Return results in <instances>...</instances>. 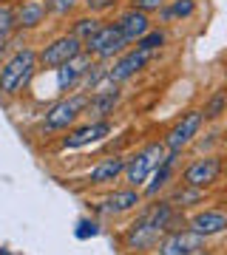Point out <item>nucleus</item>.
I'll return each instance as SVG.
<instances>
[{"label":"nucleus","mask_w":227,"mask_h":255,"mask_svg":"<svg viewBox=\"0 0 227 255\" xmlns=\"http://www.w3.org/2000/svg\"><path fill=\"white\" fill-rule=\"evenodd\" d=\"M82 6L91 11V14H102V11H111L119 6V0H82Z\"/></svg>","instance_id":"c85d7f7f"},{"label":"nucleus","mask_w":227,"mask_h":255,"mask_svg":"<svg viewBox=\"0 0 227 255\" xmlns=\"http://www.w3.org/2000/svg\"><path fill=\"white\" fill-rule=\"evenodd\" d=\"M48 9H45L43 0H23V6L14 11V20H17V28H37L45 20Z\"/></svg>","instance_id":"412c9836"},{"label":"nucleus","mask_w":227,"mask_h":255,"mask_svg":"<svg viewBox=\"0 0 227 255\" xmlns=\"http://www.w3.org/2000/svg\"><path fill=\"white\" fill-rule=\"evenodd\" d=\"M128 48H131V43L122 37V31H119L117 23H102L100 31L85 43V51H88L94 60H100V63L117 60V57L122 54V51H128Z\"/></svg>","instance_id":"0eeeda50"},{"label":"nucleus","mask_w":227,"mask_h":255,"mask_svg":"<svg viewBox=\"0 0 227 255\" xmlns=\"http://www.w3.org/2000/svg\"><path fill=\"white\" fill-rule=\"evenodd\" d=\"M0 3H3V0H0Z\"/></svg>","instance_id":"473e14b6"},{"label":"nucleus","mask_w":227,"mask_h":255,"mask_svg":"<svg viewBox=\"0 0 227 255\" xmlns=\"http://www.w3.org/2000/svg\"><path fill=\"white\" fill-rule=\"evenodd\" d=\"M108 80H111L108 63H100V60H94V65H91L88 71H85V77H82V82H80V91L94 94L97 88H100V85H105Z\"/></svg>","instance_id":"4be33fe9"},{"label":"nucleus","mask_w":227,"mask_h":255,"mask_svg":"<svg viewBox=\"0 0 227 255\" xmlns=\"http://www.w3.org/2000/svg\"><path fill=\"white\" fill-rule=\"evenodd\" d=\"M199 255H213V253H210V250H202V253Z\"/></svg>","instance_id":"7c9ffc66"},{"label":"nucleus","mask_w":227,"mask_h":255,"mask_svg":"<svg viewBox=\"0 0 227 255\" xmlns=\"http://www.w3.org/2000/svg\"><path fill=\"white\" fill-rule=\"evenodd\" d=\"M102 28V20L100 17H80V20H74V26H71V34L77 37V40H82V43H88L91 37L97 34Z\"/></svg>","instance_id":"393cba45"},{"label":"nucleus","mask_w":227,"mask_h":255,"mask_svg":"<svg viewBox=\"0 0 227 255\" xmlns=\"http://www.w3.org/2000/svg\"><path fill=\"white\" fill-rule=\"evenodd\" d=\"M225 173V156L219 153H205V156H196L188 162V167L182 170V184H191V187H202V190H208L213 184H219Z\"/></svg>","instance_id":"39448f33"},{"label":"nucleus","mask_w":227,"mask_h":255,"mask_svg":"<svg viewBox=\"0 0 227 255\" xmlns=\"http://www.w3.org/2000/svg\"><path fill=\"white\" fill-rule=\"evenodd\" d=\"M91 65H94V57H91L88 51H82L80 57H74L71 63L54 68L57 94H60V97H68V91H77L80 82H82V77H85V71H88Z\"/></svg>","instance_id":"9b49d317"},{"label":"nucleus","mask_w":227,"mask_h":255,"mask_svg":"<svg viewBox=\"0 0 227 255\" xmlns=\"http://www.w3.org/2000/svg\"><path fill=\"white\" fill-rule=\"evenodd\" d=\"M176 216V207H173L168 199H154V204L139 210L128 230L122 233V244L131 253H148V250H156V244L162 241V236L171 230V219Z\"/></svg>","instance_id":"f257e3e1"},{"label":"nucleus","mask_w":227,"mask_h":255,"mask_svg":"<svg viewBox=\"0 0 227 255\" xmlns=\"http://www.w3.org/2000/svg\"><path fill=\"white\" fill-rule=\"evenodd\" d=\"M168 201H171L176 210L199 207V204H205V201H208V190H202V187H191V184H182V182H179V184L171 190Z\"/></svg>","instance_id":"aec40b11"},{"label":"nucleus","mask_w":227,"mask_h":255,"mask_svg":"<svg viewBox=\"0 0 227 255\" xmlns=\"http://www.w3.org/2000/svg\"><path fill=\"white\" fill-rule=\"evenodd\" d=\"M145 201V196L136 190V187H122V190H114L108 199H102L97 204L102 216H122V213H134L139 210V204Z\"/></svg>","instance_id":"a211bd4d"},{"label":"nucleus","mask_w":227,"mask_h":255,"mask_svg":"<svg viewBox=\"0 0 227 255\" xmlns=\"http://www.w3.org/2000/svg\"><path fill=\"white\" fill-rule=\"evenodd\" d=\"M202 114H205V122H216V119L225 117L227 114V88H219V91L210 94Z\"/></svg>","instance_id":"5701e85b"},{"label":"nucleus","mask_w":227,"mask_h":255,"mask_svg":"<svg viewBox=\"0 0 227 255\" xmlns=\"http://www.w3.org/2000/svg\"><path fill=\"white\" fill-rule=\"evenodd\" d=\"M40 71V60H37L34 48H14L3 63H0V94L3 97H17L28 88V82L34 80Z\"/></svg>","instance_id":"f03ea898"},{"label":"nucleus","mask_w":227,"mask_h":255,"mask_svg":"<svg viewBox=\"0 0 227 255\" xmlns=\"http://www.w3.org/2000/svg\"><path fill=\"white\" fill-rule=\"evenodd\" d=\"M0 255H11V253H9V250H0Z\"/></svg>","instance_id":"2f4dec72"},{"label":"nucleus","mask_w":227,"mask_h":255,"mask_svg":"<svg viewBox=\"0 0 227 255\" xmlns=\"http://www.w3.org/2000/svg\"><path fill=\"white\" fill-rule=\"evenodd\" d=\"M199 9V0H168L162 9L156 11L159 14V23L168 26V23H182V20H191Z\"/></svg>","instance_id":"6ab92c4d"},{"label":"nucleus","mask_w":227,"mask_h":255,"mask_svg":"<svg viewBox=\"0 0 227 255\" xmlns=\"http://www.w3.org/2000/svg\"><path fill=\"white\" fill-rule=\"evenodd\" d=\"M202 250H208V238L199 236L191 227H182V230L165 233L154 253L156 255H199Z\"/></svg>","instance_id":"6e6552de"},{"label":"nucleus","mask_w":227,"mask_h":255,"mask_svg":"<svg viewBox=\"0 0 227 255\" xmlns=\"http://www.w3.org/2000/svg\"><path fill=\"white\" fill-rule=\"evenodd\" d=\"M74 236L80 238V241H88V238L100 236V221H94V219H80V221H77V230H74Z\"/></svg>","instance_id":"cd10ccee"},{"label":"nucleus","mask_w":227,"mask_h":255,"mask_svg":"<svg viewBox=\"0 0 227 255\" xmlns=\"http://www.w3.org/2000/svg\"><path fill=\"white\" fill-rule=\"evenodd\" d=\"M165 46H168V31H165V28H159V26H154L145 37H139V40H136L134 48L148 51V54H159Z\"/></svg>","instance_id":"b1692460"},{"label":"nucleus","mask_w":227,"mask_h":255,"mask_svg":"<svg viewBox=\"0 0 227 255\" xmlns=\"http://www.w3.org/2000/svg\"><path fill=\"white\" fill-rule=\"evenodd\" d=\"M82 51H85V43H82V40H77L74 34H60V37H54V40H48V43L37 51V60H40V68L54 71L60 65L71 63L74 57H80Z\"/></svg>","instance_id":"423d86ee"},{"label":"nucleus","mask_w":227,"mask_h":255,"mask_svg":"<svg viewBox=\"0 0 227 255\" xmlns=\"http://www.w3.org/2000/svg\"><path fill=\"white\" fill-rule=\"evenodd\" d=\"M168 3V0H131V6L139 11H148V14H154V11H159Z\"/></svg>","instance_id":"c756f323"},{"label":"nucleus","mask_w":227,"mask_h":255,"mask_svg":"<svg viewBox=\"0 0 227 255\" xmlns=\"http://www.w3.org/2000/svg\"><path fill=\"white\" fill-rule=\"evenodd\" d=\"M43 3L54 17H68V14L77 11V6H80L82 0H43Z\"/></svg>","instance_id":"bb28decb"},{"label":"nucleus","mask_w":227,"mask_h":255,"mask_svg":"<svg viewBox=\"0 0 227 255\" xmlns=\"http://www.w3.org/2000/svg\"><path fill=\"white\" fill-rule=\"evenodd\" d=\"M125 167H128V156H108V159H100L97 164H91V170L82 176V182L91 184V187L114 184L119 176H125Z\"/></svg>","instance_id":"2eb2a0df"},{"label":"nucleus","mask_w":227,"mask_h":255,"mask_svg":"<svg viewBox=\"0 0 227 255\" xmlns=\"http://www.w3.org/2000/svg\"><path fill=\"white\" fill-rule=\"evenodd\" d=\"M168 156L165 142H148L145 147H139L136 153L128 156V167H125V184L128 187H145V182L151 179L156 167L162 164V159Z\"/></svg>","instance_id":"20e7f679"},{"label":"nucleus","mask_w":227,"mask_h":255,"mask_svg":"<svg viewBox=\"0 0 227 255\" xmlns=\"http://www.w3.org/2000/svg\"><path fill=\"white\" fill-rule=\"evenodd\" d=\"M179 159H182V150H168L162 164L151 173V179H148L145 187H142V196H145V199H156L162 190L171 187V182L176 179V164H179Z\"/></svg>","instance_id":"4468645a"},{"label":"nucleus","mask_w":227,"mask_h":255,"mask_svg":"<svg viewBox=\"0 0 227 255\" xmlns=\"http://www.w3.org/2000/svg\"><path fill=\"white\" fill-rule=\"evenodd\" d=\"M111 133H114V122H111V119H88L85 125L71 128V130L60 139V147H63V150H80V147L102 142V139L111 136Z\"/></svg>","instance_id":"9d476101"},{"label":"nucleus","mask_w":227,"mask_h":255,"mask_svg":"<svg viewBox=\"0 0 227 255\" xmlns=\"http://www.w3.org/2000/svg\"><path fill=\"white\" fill-rule=\"evenodd\" d=\"M156 54H148V51H139V48H128V51H122V54L114 60V65H108V74H111V80L114 82H128V80H134L139 71H145L148 63L154 60Z\"/></svg>","instance_id":"f8f14e48"},{"label":"nucleus","mask_w":227,"mask_h":255,"mask_svg":"<svg viewBox=\"0 0 227 255\" xmlns=\"http://www.w3.org/2000/svg\"><path fill=\"white\" fill-rule=\"evenodd\" d=\"M114 23L119 26L122 37H125L128 43H131V46H134V43L139 40V37H145L148 31L154 28V20H151V14H148V11L134 9V6H128L125 11H119Z\"/></svg>","instance_id":"dca6fc26"},{"label":"nucleus","mask_w":227,"mask_h":255,"mask_svg":"<svg viewBox=\"0 0 227 255\" xmlns=\"http://www.w3.org/2000/svg\"><path fill=\"white\" fill-rule=\"evenodd\" d=\"M119 100H122V85L108 80L105 85H100L97 91L91 94L85 114H88L91 119H111L114 111H117V105H119Z\"/></svg>","instance_id":"ddd939ff"},{"label":"nucleus","mask_w":227,"mask_h":255,"mask_svg":"<svg viewBox=\"0 0 227 255\" xmlns=\"http://www.w3.org/2000/svg\"><path fill=\"white\" fill-rule=\"evenodd\" d=\"M14 28H17V20H14V9L0 3V48L9 46V40H11V34H14Z\"/></svg>","instance_id":"a878e982"},{"label":"nucleus","mask_w":227,"mask_h":255,"mask_svg":"<svg viewBox=\"0 0 227 255\" xmlns=\"http://www.w3.org/2000/svg\"><path fill=\"white\" fill-rule=\"evenodd\" d=\"M88 100H91V94L74 91V94H68V97H60L57 102H51V105L45 108L43 119H40L43 133H63V130H71V128L77 125V119L85 114Z\"/></svg>","instance_id":"7ed1b4c3"},{"label":"nucleus","mask_w":227,"mask_h":255,"mask_svg":"<svg viewBox=\"0 0 227 255\" xmlns=\"http://www.w3.org/2000/svg\"><path fill=\"white\" fill-rule=\"evenodd\" d=\"M202 125H205V114H202V108L185 111V114L176 119V125L165 133V139H162L165 147H168V150H185L188 145H193V142H196Z\"/></svg>","instance_id":"1a4fd4ad"},{"label":"nucleus","mask_w":227,"mask_h":255,"mask_svg":"<svg viewBox=\"0 0 227 255\" xmlns=\"http://www.w3.org/2000/svg\"><path fill=\"white\" fill-rule=\"evenodd\" d=\"M188 227L196 230L199 236L205 238H213V236H222L227 233V210L225 207H208V210H199L188 219Z\"/></svg>","instance_id":"f3484780"}]
</instances>
